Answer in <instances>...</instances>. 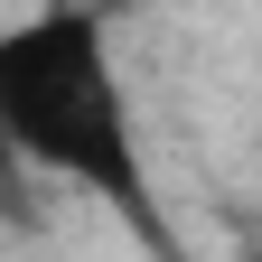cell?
I'll use <instances>...</instances> for the list:
<instances>
[{"label": "cell", "instance_id": "obj_1", "mask_svg": "<svg viewBox=\"0 0 262 262\" xmlns=\"http://www.w3.org/2000/svg\"><path fill=\"white\" fill-rule=\"evenodd\" d=\"M0 131L28 169L113 206L159 262H187L169 206H159V178L141 159V122H131L113 28L94 0H56V10H28L0 28Z\"/></svg>", "mask_w": 262, "mask_h": 262}, {"label": "cell", "instance_id": "obj_2", "mask_svg": "<svg viewBox=\"0 0 262 262\" xmlns=\"http://www.w3.org/2000/svg\"><path fill=\"white\" fill-rule=\"evenodd\" d=\"M244 262H262V244H253V253H244Z\"/></svg>", "mask_w": 262, "mask_h": 262}]
</instances>
